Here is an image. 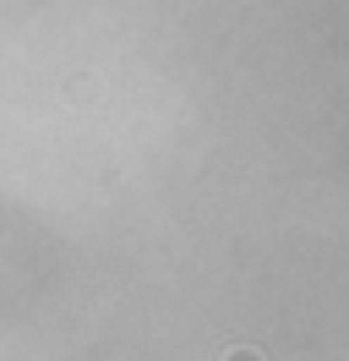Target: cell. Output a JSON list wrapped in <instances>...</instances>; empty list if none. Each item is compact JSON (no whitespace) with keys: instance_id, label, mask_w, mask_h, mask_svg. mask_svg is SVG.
<instances>
[{"instance_id":"cell-1","label":"cell","mask_w":349,"mask_h":361,"mask_svg":"<svg viewBox=\"0 0 349 361\" xmlns=\"http://www.w3.org/2000/svg\"><path fill=\"white\" fill-rule=\"evenodd\" d=\"M224 361H262V356H251V350H235V356H224Z\"/></svg>"}]
</instances>
